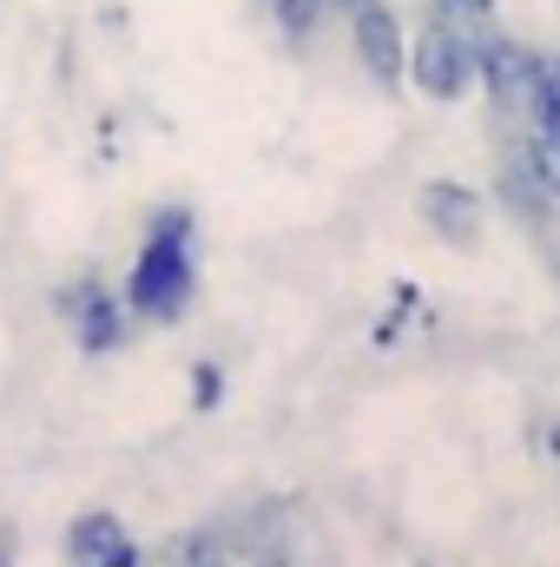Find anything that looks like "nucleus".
<instances>
[{
    "instance_id": "5",
    "label": "nucleus",
    "mask_w": 560,
    "mask_h": 567,
    "mask_svg": "<svg viewBox=\"0 0 560 567\" xmlns=\"http://www.w3.org/2000/svg\"><path fill=\"white\" fill-rule=\"evenodd\" d=\"M422 218H428V231H435L442 245L468 251V245L481 238V192L462 185V178H428V185H422Z\"/></svg>"
},
{
    "instance_id": "3",
    "label": "nucleus",
    "mask_w": 560,
    "mask_h": 567,
    "mask_svg": "<svg viewBox=\"0 0 560 567\" xmlns=\"http://www.w3.org/2000/svg\"><path fill=\"white\" fill-rule=\"evenodd\" d=\"M350 47H356V66H363L383 93L403 86V73H409V33H403V20H396L390 0L350 7Z\"/></svg>"
},
{
    "instance_id": "8",
    "label": "nucleus",
    "mask_w": 560,
    "mask_h": 567,
    "mask_svg": "<svg viewBox=\"0 0 560 567\" xmlns=\"http://www.w3.org/2000/svg\"><path fill=\"white\" fill-rule=\"evenodd\" d=\"M428 13H442V20H455V27H468V33H481V27L495 20V0H428Z\"/></svg>"
},
{
    "instance_id": "4",
    "label": "nucleus",
    "mask_w": 560,
    "mask_h": 567,
    "mask_svg": "<svg viewBox=\"0 0 560 567\" xmlns=\"http://www.w3.org/2000/svg\"><path fill=\"white\" fill-rule=\"evenodd\" d=\"M60 317L73 323V337H80V350H120V337H126V297H113L106 284H66L60 290Z\"/></svg>"
},
{
    "instance_id": "7",
    "label": "nucleus",
    "mask_w": 560,
    "mask_h": 567,
    "mask_svg": "<svg viewBox=\"0 0 560 567\" xmlns=\"http://www.w3.org/2000/svg\"><path fill=\"white\" fill-rule=\"evenodd\" d=\"M495 192H501V205H508L521 225H548V218L560 212L554 185L541 178V165H535L528 152H508V158H501V178H495Z\"/></svg>"
},
{
    "instance_id": "6",
    "label": "nucleus",
    "mask_w": 560,
    "mask_h": 567,
    "mask_svg": "<svg viewBox=\"0 0 560 567\" xmlns=\"http://www.w3.org/2000/svg\"><path fill=\"white\" fill-rule=\"evenodd\" d=\"M66 555L86 567H133L139 561V542L126 535V522L113 508H86L66 522Z\"/></svg>"
},
{
    "instance_id": "1",
    "label": "nucleus",
    "mask_w": 560,
    "mask_h": 567,
    "mask_svg": "<svg viewBox=\"0 0 560 567\" xmlns=\"http://www.w3.org/2000/svg\"><path fill=\"white\" fill-rule=\"evenodd\" d=\"M198 265H191V212H158L139 258L126 271V310L145 323H178L191 310Z\"/></svg>"
},
{
    "instance_id": "9",
    "label": "nucleus",
    "mask_w": 560,
    "mask_h": 567,
    "mask_svg": "<svg viewBox=\"0 0 560 567\" xmlns=\"http://www.w3.org/2000/svg\"><path fill=\"white\" fill-rule=\"evenodd\" d=\"M330 7H343V13H350V7H363V0H330Z\"/></svg>"
},
{
    "instance_id": "2",
    "label": "nucleus",
    "mask_w": 560,
    "mask_h": 567,
    "mask_svg": "<svg viewBox=\"0 0 560 567\" xmlns=\"http://www.w3.org/2000/svg\"><path fill=\"white\" fill-rule=\"evenodd\" d=\"M403 80L416 86L422 100L455 106L475 86V33L442 20V13H422V27L409 33V73Z\"/></svg>"
}]
</instances>
